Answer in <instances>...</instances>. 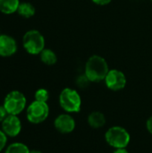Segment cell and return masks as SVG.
Returning a JSON list of instances; mask_svg holds the SVG:
<instances>
[{"label": "cell", "instance_id": "277c9868", "mask_svg": "<svg viewBox=\"0 0 152 153\" xmlns=\"http://www.w3.org/2000/svg\"><path fill=\"white\" fill-rule=\"evenodd\" d=\"M22 46L30 55H39L45 48V39L37 30H28L22 38Z\"/></svg>", "mask_w": 152, "mask_h": 153}, {"label": "cell", "instance_id": "5b68a950", "mask_svg": "<svg viewBox=\"0 0 152 153\" xmlns=\"http://www.w3.org/2000/svg\"><path fill=\"white\" fill-rule=\"evenodd\" d=\"M27 100L24 94L19 91H10L4 98V107L8 115L18 116L26 108Z\"/></svg>", "mask_w": 152, "mask_h": 153}, {"label": "cell", "instance_id": "6da1fadb", "mask_svg": "<svg viewBox=\"0 0 152 153\" xmlns=\"http://www.w3.org/2000/svg\"><path fill=\"white\" fill-rule=\"evenodd\" d=\"M109 71L108 62L104 57L99 55H93L87 60L85 64V76L91 82H99L104 81Z\"/></svg>", "mask_w": 152, "mask_h": 153}, {"label": "cell", "instance_id": "603a6c76", "mask_svg": "<svg viewBox=\"0 0 152 153\" xmlns=\"http://www.w3.org/2000/svg\"><path fill=\"white\" fill-rule=\"evenodd\" d=\"M0 35H1V33H0Z\"/></svg>", "mask_w": 152, "mask_h": 153}, {"label": "cell", "instance_id": "9a60e30c", "mask_svg": "<svg viewBox=\"0 0 152 153\" xmlns=\"http://www.w3.org/2000/svg\"><path fill=\"white\" fill-rule=\"evenodd\" d=\"M29 147L22 143H13L8 145L4 151V153H30Z\"/></svg>", "mask_w": 152, "mask_h": 153}, {"label": "cell", "instance_id": "52a82bcc", "mask_svg": "<svg viewBox=\"0 0 152 153\" xmlns=\"http://www.w3.org/2000/svg\"><path fill=\"white\" fill-rule=\"evenodd\" d=\"M104 82L107 88L113 91H118L123 90L127 82L125 74L122 71L117 69L109 70L104 79Z\"/></svg>", "mask_w": 152, "mask_h": 153}, {"label": "cell", "instance_id": "4fadbf2b", "mask_svg": "<svg viewBox=\"0 0 152 153\" xmlns=\"http://www.w3.org/2000/svg\"><path fill=\"white\" fill-rule=\"evenodd\" d=\"M39 56L41 62L47 65H53L57 62V56L56 53L50 48H44Z\"/></svg>", "mask_w": 152, "mask_h": 153}, {"label": "cell", "instance_id": "7c38bea8", "mask_svg": "<svg viewBox=\"0 0 152 153\" xmlns=\"http://www.w3.org/2000/svg\"><path fill=\"white\" fill-rule=\"evenodd\" d=\"M20 0H0V12L4 14H12L17 12Z\"/></svg>", "mask_w": 152, "mask_h": 153}, {"label": "cell", "instance_id": "9c48e42d", "mask_svg": "<svg viewBox=\"0 0 152 153\" xmlns=\"http://www.w3.org/2000/svg\"><path fill=\"white\" fill-rule=\"evenodd\" d=\"M1 130L8 137H16L22 131V122L17 116L8 115L1 123Z\"/></svg>", "mask_w": 152, "mask_h": 153}, {"label": "cell", "instance_id": "7a4b0ae2", "mask_svg": "<svg viewBox=\"0 0 152 153\" xmlns=\"http://www.w3.org/2000/svg\"><path fill=\"white\" fill-rule=\"evenodd\" d=\"M59 105L65 113L76 114L82 109V98L80 93L72 88H65L59 94Z\"/></svg>", "mask_w": 152, "mask_h": 153}, {"label": "cell", "instance_id": "cb8c5ba5", "mask_svg": "<svg viewBox=\"0 0 152 153\" xmlns=\"http://www.w3.org/2000/svg\"><path fill=\"white\" fill-rule=\"evenodd\" d=\"M151 1H152V0H151Z\"/></svg>", "mask_w": 152, "mask_h": 153}, {"label": "cell", "instance_id": "8992f818", "mask_svg": "<svg viewBox=\"0 0 152 153\" xmlns=\"http://www.w3.org/2000/svg\"><path fill=\"white\" fill-rule=\"evenodd\" d=\"M49 116V106L47 102H41L34 100L26 109V117L31 124H41L47 120Z\"/></svg>", "mask_w": 152, "mask_h": 153}, {"label": "cell", "instance_id": "3957f363", "mask_svg": "<svg viewBox=\"0 0 152 153\" xmlns=\"http://www.w3.org/2000/svg\"><path fill=\"white\" fill-rule=\"evenodd\" d=\"M105 141L114 149L126 148L131 142V135L125 127L113 126L105 133Z\"/></svg>", "mask_w": 152, "mask_h": 153}, {"label": "cell", "instance_id": "7402d4cb", "mask_svg": "<svg viewBox=\"0 0 152 153\" xmlns=\"http://www.w3.org/2000/svg\"><path fill=\"white\" fill-rule=\"evenodd\" d=\"M30 153H42L40 151H38V150H32V151H30Z\"/></svg>", "mask_w": 152, "mask_h": 153}, {"label": "cell", "instance_id": "2e32d148", "mask_svg": "<svg viewBox=\"0 0 152 153\" xmlns=\"http://www.w3.org/2000/svg\"><path fill=\"white\" fill-rule=\"evenodd\" d=\"M34 98H35V100H37V101L47 102V100L49 99V92L46 89H43V88L39 89L36 91V92L34 94Z\"/></svg>", "mask_w": 152, "mask_h": 153}, {"label": "cell", "instance_id": "ffe728a7", "mask_svg": "<svg viewBox=\"0 0 152 153\" xmlns=\"http://www.w3.org/2000/svg\"><path fill=\"white\" fill-rule=\"evenodd\" d=\"M94 4H99V5H106L108 4L112 0H91Z\"/></svg>", "mask_w": 152, "mask_h": 153}, {"label": "cell", "instance_id": "ac0fdd59", "mask_svg": "<svg viewBox=\"0 0 152 153\" xmlns=\"http://www.w3.org/2000/svg\"><path fill=\"white\" fill-rule=\"evenodd\" d=\"M7 116H8V113L5 110L4 107V106H0V123H2Z\"/></svg>", "mask_w": 152, "mask_h": 153}, {"label": "cell", "instance_id": "e0dca14e", "mask_svg": "<svg viewBox=\"0 0 152 153\" xmlns=\"http://www.w3.org/2000/svg\"><path fill=\"white\" fill-rule=\"evenodd\" d=\"M6 143H7V136L2 130H0V152L6 146Z\"/></svg>", "mask_w": 152, "mask_h": 153}, {"label": "cell", "instance_id": "44dd1931", "mask_svg": "<svg viewBox=\"0 0 152 153\" xmlns=\"http://www.w3.org/2000/svg\"><path fill=\"white\" fill-rule=\"evenodd\" d=\"M113 153H129V152L126 148H118V149H115Z\"/></svg>", "mask_w": 152, "mask_h": 153}, {"label": "cell", "instance_id": "d6986e66", "mask_svg": "<svg viewBox=\"0 0 152 153\" xmlns=\"http://www.w3.org/2000/svg\"><path fill=\"white\" fill-rule=\"evenodd\" d=\"M146 128H147V131L151 134H152V116H151L146 121Z\"/></svg>", "mask_w": 152, "mask_h": 153}, {"label": "cell", "instance_id": "5bb4252c", "mask_svg": "<svg viewBox=\"0 0 152 153\" xmlns=\"http://www.w3.org/2000/svg\"><path fill=\"white\" fill-rule=\"evenodd\" d=\"M17 13H19V15H21L23 18H30V17L34 16L36 10H35V7L33 4H31L30 3L24 2V3L20 4Z\"/></svg>", "mask_w": 152, "mask_h": 153}, {"label": "cell", "instance_id": "30bf717a", "mask_svg": "<svg viewBox=\"0 0 152 153\" xmlns=\"http://www.w3.org/2000/svg\"><path fill=\"white\" fill-rule=\"evenodd\" d=\"M17 51V43L9 35H0V56L7 57L13 56Z\"/></svg>", "mask_w": 152, "mask_h": 153}, {"label": "cell", "instance_id": "8fae6325", "mask_svg": "<svg viewBox=\"0 0 152 153\" xmlns=\"http://www.w3.org/2000/svg\"><path fill=\"white\" fill-rule=\"evenodd\" d=\"M88 125L93 129H100L105 126L107 119L105 115L100 111H92L87 117Z\"/></svg>", "mask_w": 152, "mask_h": 153}, {"label": "cell", "instance_id": "ba28073f", "mask_svg": "<svg viewBox=\"0 0 152 153\" xmlns=\"http://www.w3.org/2000/svg\"><path fill=\"white\" fill-rule=\"evenodd\" d=\"M54 126L58 133L62 134H68L74 131L76 127V122L72 114L63 113L55 118Z\"/></svg>", "mask_w": 152, "mask_h": 153}]
</instances>
